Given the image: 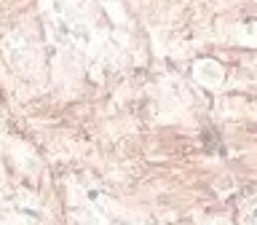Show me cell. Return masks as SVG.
Returning a JSON list of instances; mask_svg holds the SVG:
<instances>
[{"label":"cell","mask_w":257,"mask_h":225,"mask_svg":"<svg viewBox=\"0 0 257 225\" xmlns=\"http://www.w3.org/2000/svg\"><path fill=\"white\" fill-rule=\"evenodd\" d=\"M222 78H225V70L214 59H201L196 64V80H198V83H204L209 88H217L222 83Z\"/></svg>","instance_id":"1"},{"label":"cell","mask_w":257,"mask_h":225,"mask_svg":"<svg viewBox=\"0 0 257 225\" xmlns=\"http://www.w3.org/2000/svg\"><path fill=\"white\" fill-rule=\"evenodd\" d=\"M252 220H257V209H254V212H252Z\"/></svg>","instance_id":"2"},{"label":"cell","mask_w":257,"mask_h":225,"mask_svg":"<svg viewBox=\"0 0 257 225\" xmlns=\"http://www.w3.org/2000/svg\"><path fill=\"white\" fill-rule=\"evenodd\" d=\"M212 225H228V222H222V220H220V222H212Z\"/></svg>","instance_id":"3"}]
</instances>
